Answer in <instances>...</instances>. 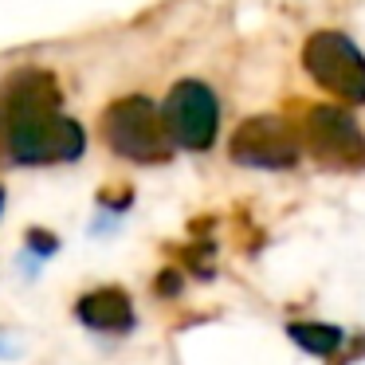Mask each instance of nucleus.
I'll return each mask as SVG.
<instances>
[{"mask_svg":"<svg viewBox=\"0 0 365 365\" xmlns=\"http://www.w3.org/2000/svg\"><path fill=\"white\" fill-rule=\"evenodd\" d=\"M0 212H4V189H0Z\"/></svg>","mask_w":365,"mask_h":365,"instance_id":"nucleus-9","label":"nucleus"},{"mask_svg":"<svg viewBox=\"0 0 365 365\" xmlns=\"http://www.w3.org/2000/svg\"><path fill=\"white\" fill-rule=\"evenodd\" d=\"M287 334H291L294 346H302L307 354H318V357L334 354V349L341 346V330L330 322H291Z\"/></svg>","mask_w":365,"mask_h":365,"instance_id":"nucleus-8","label":"nucleus"},{"mask_svg":"<svg viewBox=\"0 0 365 365\" xmlns=\"http://www.w3.org/2000/svg\"><path fill=\"white\" fill-rule=\"evenodd\" d=\"M87 145L83 126L63 118L48 71H20L0 87V150L20 165L75 161Z\"/></svg>","mask_w":365,"mask_h":365,"instance_id":"nucleus-1","label":"nucleus"},{"mask_svg":"<svg viewBox=\"0 0 365 365\" xmlns=\"http://www.w3.org/2000/svg\"><path fill=\"white\" fill-rule=\"evenodd\" d=\"M232 161L247 169H291L299 161V138L283 118H247L232 138Z\"/></svg>","mask_w":365,"mask_h":365,"instance_id":"nucleus-6","label":"nucleus"},{"mask_svg":"<svg viewBox=\"0 0 365 365\" xmlns=\"http://www.w3.org/2000/svg\"><path fill=\"white\" fill-rule=\"evenodd\" d=\"M75 314H79L83 326L106 330V334H126L134 326V307H130L126 291H118V287H103V291L83 294Z\"/></svg>","mask_w":365,"mask_h":365,"instance_id":"nucleus-7","label":"nucleus"},{"mask_svg":"<svg viewBox=\"0 0 365 365\" xmlns=\"http://www.w3.org/2000/svg\"><path fill=\"white\" fill-rule=\"evenodd\" d=\"M299 138L318 165L341 173L365 169V134L346 106H307L299 118Z\"/></svg>","mask_w":365,"mask_h":365,"instance_id":"nucleus-2","label":"nucleus"},{"mask_svg":"<svg viewBox=\"0 0 365 365\" xmlns=\"http://www.w3.org/2000/svg\"><path fill=\"white\" fill-rule=\"evenodd\" d=\"M103 134L110 142V150L130 161H165L169 150H173L169 130L161 122V110L142 95L114 103L103 114Z\"/></svg>","mask_w":365,"mask_h":365,"instance_id":"nucleus-3","label":"nucleus"},{"mask_svg":"<svg viewBox=\"0 0 365 365\" xmlns=\"http://www.w3.org/2000/svg\"><path fill=\"white\" fill-rule=\"evenodd\" d=\"M161 122L169 130V142L185 145V150H208L220 130V103L205 83L185 79L165 95Z\"/></svg>","mask_w":365,"mask_h":365,"instance_id":"nucleus-5","label":"nucleus"},{"mask_svg":"<svg viewBox=\"0 0 365 365\" xmlns=\"http://www.w3.org/2000/svg\"><path fill=\"white\" fill-rule=\"evenodd\" d=\"M302 67L341 103H365V56L341 32H314L302 48Z\"/></svg>","mask_w":365,"mask_h":365,"instance_id":"nucleus-4","label":"nucleus"}]
</instances>
